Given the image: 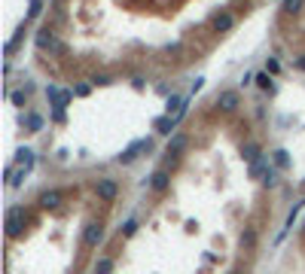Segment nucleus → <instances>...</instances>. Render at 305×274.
I'll use <instances>...</instances> for the list:
<instances>
[{"mask_svg":"<svg viewBox=\"0 0 305 274\" xmlns=\"http://www.w3.org/2000/svg\"><path fill=\"white\" fill-rule=\"evenodd\" d=\"M296 67H299V70H305V55H302V58H296Z\"/></svg>","mask_w":305,"mask_h":274,"instance_id":"nucleus-27","label":"nucleus"},{"mask_svg":"<svg viewBox=\"0 0 305 274\" xmlns=\"http://www.w3.org/2000/svg\"><path fill=\"white\" fill-rule=\"evenodd\" d=\"M143 150H150V143H147V140H134V143L129 146V150H125V153L119 156V161H122V164H131V161H134Z\"/></svg>","mask_w":305,"mask_h":274,"instance_id":"nucleus-6","label":"nucleus"},{"mask_svg":"<svg viewBox=\"0 0 305 274\" xmlns=\"http://www.w3.org/2000/svg\"><path fill=\"white\" fill-rule=\"evenodd\" d=\"M40 125H43V119H40V116H28V128H31V131H37Z\"/></svg>","mask_w":305,"mask_h":274,"instance_id":"nucleus-21","label":"nucleus"},{"mask_svg":"<svg viewBox=\"0 0 305 274\" xmlns=\"http://www.w3.org/2000/svg\"><path fill=\"white\" fill-rule=\"evenodd\" d=\"M113 271V262L110 259H101L98 265H95V274H110Z\"/></svg>","mask_w":305,"mask_h":274,"instance_id":"nucleus-17","label":"nucleus"},{"mask_svg":"<svg viewBox=\"0 0 305 274\" xmlns=\"http://www.w3.org/2000/svg\"><path fill=\"white\" fill-rule=\"evenodd\" d=\"M278 70H281V64H278V61L272 58V61H268V73H278Z\"/></svg>","mask_w":305,"mask_h":274,"instance_id":"nucleus-25","label":"nucleus"},{"mask_svg":"<svg viewBox=\"0 0 305 274\" xmlns=\"http://www.w3.org/2000/svg\"><path fill=\"white\" fill-rule=\"evenodd\" d=\"M217 107L223 110V113H235V110L241 107V95L235 88H223L220 95H217Z\"/></svg>","mask_w":305,"mask_h":274,"instance_id":"nucleus-3","label":"nucleus"},{"mask_svg":"<svg viewBox=\"0 0 305 274\" xmlns=\"http://www.w3.org/2000/svg\"><path fill=\"white\" fill-rule=\"evenodd\" d=\"M107 82H110L107 77H95V79H92V85H107Z\"/></svg>","mask_w":305,"mask_h":274,"instance_id":"nucleus-26","label":"nucleus"},{"mask_svg":"<svg viewBox=\"0 0 305 274\" xmlns=\"http://www.w3.org/2000/svg\"><path fill=\"white\" fill-rule=\"evenodd\" d=\"M46 95H49V101H52V107H67V101L70 98H74V91H61V88H55V85H49V91H46Z\"/></svg>","mask_w":305,"mask_h":274,"instance_id":"nucleus-7","label":"nucleus"},{"mask_svg":"<svg viewBox=\"0 0 305 274\" xmlns=\"http://www.w3.org/2000/svg\"><path fill=\"white\" fill-rule=\"evenodd\" d=\"M232 274H235V271H232Z\"/></svg>","mask_w":305,"mask_h":274,"instance_id":"nucleus-28","label":"nucleus"},{"mask_svg":"<svg viewBox=\"0 0 305 274\" xmlns=\"http://www.w3.org/2000/svg\"><path fill=\"white\" fill-rule=\"evenodd\" d=\"M272 158H275L278 168H287V164H290V156H287V150H275V153H272Z\"/></svg>","mask_w":305,"mask_h":274,"instance_id":"nucleus-15","label":"nucleus"},{"mask_svg":"<svg viewBox=\"0 0 305 274\" xmlns=\"http://www.w3.org/2000/svg\"><path fill=\"white\" fill-rule=\"evenodd\" d=\"M278 183V174L275 171H265V186H275Z\"/></svg>","mask_w":305,"mask_h":274,"instance_id":"nucleus-23","label":"nucleus"},{"mask_svg":"<svg viewBox=\"0 0 305 274\" xmlns=\"http://www.w3.org/2000/svg\"><path fill=\"white\" fill-rule=\"evenodd\" d=\"M174 125H177V119L168 113V116H162V119H156V131H159V134H171Z\"/></svg>","mask_w":305,"mask_h":274,"instance_id":"nucleus-12","label":"nucleus"},{"mask_svg":"<svg viewBox=\"0 0 305 274\" xmlns=\"http://www.w3.org/2000/svg\"><path fill=\"white\" fill-rule=\"evenodd\" d=\"M241 153H244V158H247V161H257V158H260V146H257V143H244V150H241Z\"/></svg>","mask_w":305,"mask_h":274,"instance_id":"nucleus-13","label":"nucleus"},{"mask_svg":"<svg viewBox=\"0 0 305 274\" xmlns=\"http://www.w3.org/2000/svg\"><path fill=\"white\" fill-rule=\"evenodd\" d=\"M15 161H19L22 168H31V164H34V153H31V150H19V156H15Z\"/></svg>","mask_w":305,"mask_h":274,"instance_id":"nucleus-14","label":"nucleus"},{"mask_svg":"<svg viewBox=\"0 0 305 274\" xmlns=\"http://www.w3.org/2000/svg\"><path fill=\"white\" fill-rule=\"evenodd\" d=\"M40 12H43V0H31V6H28V15H31V18H37Z\"/></svg>","mask_w":305,"mask_h":274,"instance_id":"nucleus-18","label":"nucleus"},{"mask_svg":"<svg viewBox=\"0 0 305 274\" xmlns=\"http://www.w3.org/2000/svg\"><path fill=\"white\" fill-rule=\"evenodd\" d=\"M254 241H257V235H254V232L247 229V232L241 235V244H247V247H254Z\"/></svg>","mask_w":305,"mask_h":274,"instance_id":"nucleus-20","label":"nucleus"},{"mask_svg":"<svg viewBox=\"0 0 305 274\" xmlns=\"http://www.w3.org/2000/svg\"><path fill=\"white\" fill-rule=\"evenodd\" d=\"M257 85L268 91V88H272V77H268V73H260V77H257Z\"/></svg>","mask_w":305,"mask_h":274,"instance_id":"nucleus-19","label":"nucleus"},{"mask_svg":"<svg viewBox=\"0 0 305 274\" xmlns=\"http://www.w3.org/2000/svg\"><path fill=\"white\" fill-rule=\"evenodd\" d=\"M37 49L52 52V55H64V52H67V49H64V43H61L52 31H40V34H37Z\"/></svg>","mask_w":305,"mask_h":274,"instance_id":"nucleus-2","label":"nucleus"},{"mask_svg":"<svg viewBox=\"0 0 305 274\" xmlns=\"http://www.w3.org/2000/svg\"><path fill=\"white\" fill-rule=\"evenodd\" d=\"M95 195H98L101 201H107V204H110V201H116V195H119V183L110 180V177L98 180V183H95Z\"/></svg>","mask_w":305,"mask_h":274,"instance_id":"nucleus-4","label":"nucleus"},{"mask_svg":"<svg viewBox=\"0 0 305 274\" xmlns=\"http://www.w3.org/2000/svg\"><path fill=\"white\" fill-rule=\"evenodd\" d=\"M134 229H137V226H134V219H129V223L122 226V235H134Z\"/></svg>","mask_w":305,"mask_h":274,"instance_id":"nucleus-24","label":"nucleus"},{"mask_svg":"<svg viewBox=\"0 0 305 274\" xmlns=\"http://www.w3.org/2000/svg\"><path fill=\"white\" fill-rule=\"evenodd\" d=\"M25 223H28L25 207H9V213H6V235L9 237H19L22 229H25Z\"/></svg>","mask_w":305,"mask_h":274,"instance_id":"nucleus-1","label":"nucleus"},{"mask_svg":"<svg viewBox=\"0 0 305 274\" xmlns=\"http://www.w3.org/2000/svg\"><path fill=\"white\" fill-rule=\"evenodd\" d=\"M58 204H61V192L58 189H49V192L40 195V207L43 210H52V207H58Z\"/></svg>","mask_w":305,"mask_h":274,"instance_id":"nucleus-9","label":"nucleus"},{"mask_svg":"<svg viewBox=\"0 0 305 274\" xmlns=\"http://www.w3.org/2000/svg\"><path fill=\"white\" fill-rule=\"evenodd\" d=\"M302 3H305V0H284V6H281V9H284V12H290V15H296V12L302 9Z\"/></svg>","mask_w":305,"mask_h":274,"instance_id":"nucleus-16","label":"nucleus"},{"mask_svg":"<svg viewBox=\"0 0 305 274\" xmlns=\"http://www.w3.org/2000/svg\"><path fill=\"white\" fill-rule=\"evenodd\" d=\"M88 91H92V85H77V88H74V95H77V98H86Z\"/></svg>","mask_w":305,"mask_h":274,"instance_id":"nucleus-22","label":"nucleus"},{"mask_svg":"<svg viewBox=\"0 0 305 274\" xmlns=\"http://www.w3.org/2000/svg\"><path fill=\"white\" fill-rule=\"evenodd\" d=\"M168 183H171L168 171H156V174L150 177V186H153L156 192H165V189H168Z\"/></svg>","mask_w":305,"mask_h":274,"instance_id":"nucleus-11","label":"nucleus"},{"mask_svg":"<svg viewBox=\"0 0 305 274\" xmlns=\"http://www.w3.org/2000/svg\"><path fill=\"white\" fill-rule=\"evenodd\" d=\"M101 241H104V229H101V223H88L86 232H83V244H86V247H98Z\"/></svg>","mask_w":305,"mask_h":274,"instance_id":"nucleus-5","label":"nucleus"},{"mask_svg":"<svg viewBox=\"0 0 305 274\" xmlns=\"http://www.w3.org/2000/svg\"><path fill=\"white\" fill-rule=\"evenodd\" d=\"M186 143H189L186 134H174V137L168 140V156H180V153L186 150Z\"/></svg>","mask_w":305,"mask_h":274,"instance_id":"nucleus-10","label":"nucleus"},{"mask_svg":"<svg viewBox=\"0 0 305 274\" xmlns=\"http://www.w3.org/2000/svg\"><path fill=\"white\" fill-rule=\"evenodd\" d=\"M232 25H235V18H232V12H220V15H214V31H217V34H226V31H232Z\"/></svg>","mask_w":305,"mask_h":274,"instance_id":"nucleus-8","label":"nucleus"}]
</instances>
